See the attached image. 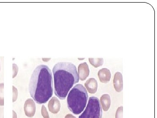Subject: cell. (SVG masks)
Listing matches in <instances>:
<instances>
[{
	"mask_svg": "<svg viewBox=\"0 0 157 118\" xmlns=\"http://www.w3.org/2000/svg\"><path fill=\"white\" fill-rule=\"evenodd\" d=\"M116 118H123V106L118 108L116 113Z\"/></svg>",
	"mask_w": 157,
	"mask_h": 118,
	"instance_id": "14",
	"label": "cell"
},
{
	"mask_svg": "<svg viewBox=\"0 0 157 118\" xmlns=\"http://www.w3.org/2000/svg\"><path fill=\"white\" fill-rule=\"evenodd\" d=\"M13 101H15L17 99V95H18V92H17V90L14 86L13 87Z\"/></svg>",
	"mask_w": 157,
	"mask_h": 118,
	"instance_id": "17",
	"label": "cell"
},
{
	"mask_svg": "<svg viewBox=\"0 0 157 118\" xmlns=\"http://www.w3.org/2000/svg\"><path fill=\"white\" fill-rule=\"evenodd\" d=\"M54 93L61 100H64L73 85L79 81L76 66L70 62H60L53 69Z\"/></svg>",
	"mask_w": 157,
	"mask_h": 118,
	"instance_id": "2",
	"label": "cell"
},
{
	"mask_svg": "<svg viewBox=\"0 0 157 118\" xmlns=\"http://www.w3.org/2000/svg\"><path fill=\"white\" fill-rule=\"evenodd\" d=\"M13 118H17V114H16V113H15V112H14L13 111Z\"/></svg>",
	"mask_w": 157,
	"mask_h": 118,
	"instance_id": "19",
	"label": "cell"
},
{
	"mask_svg": "<svg viewBox=\"0 0 157 118\" xmlns=\"http://www.w3.org/2000/svg\"><path fill=\"white\" fill-rule=\"evenodd\" d=\"M89 61L90 64L93 67L97 68L98 67H101L104 64V59L101 58H89Z\"/></svg>",
	"mask_w": 157,
	"mask_h": 118,
	"instance_id": "12",
	"label": "cell"
},
{
	"mask_svg": "<svg viewBox=\"0 0 157 118\" xmlns=\"http://www.w3.org/2000/svg\"><path fill=\"white\" fill-rule=\"evenodd\" d=\"M29 91L32 98L39 104H44L53 95L52 73L46 65L37 66L31 76Z\"/></svg>",
	"mask_w": 157,
	"mask_h": 118,
	"instance_id": "1",
	"label": "cell"
},
{
	"mask_svg": "<svg viewBox=\"0 0 157 118\" xmlns=\"http://www.w3.org/2000/svg\"><path fill=\"white\" fill-rule=\"evenodd\" d=\"M0 70H1V65H0Z\"/></svg>",
	"mask_w": 157,
	"mask_h": 118,
	"instance_id": "20",
	"label": "cell"
},
{
	"mask_svg": "<svg viewBox=\"0 0 157 118\" xmlns=\"http://www.w3.org/2000/svg\"><path fill=\"white\" fill-rule=\"evenodd\" d=\"M85 86L89 92L90 94H94L98 90V82L95 79H89L85 83Z\"/></svg>",
	"mask_w": 157,
	"mask_h": 118,
	"instance_id": "10",
	"label": "cell"
},
{
	"mask_svg": "<svg viewBox=\"0 0 157 118\" xmlns=\"http://www.w3.org/2000/svg\"><path fill=\"white\" fill-rule=\"evenodd\" d=\"M90 70L87 63L80 64L78 67V75L82 81L85 80L89 75Z\"/></svg>",
	"mask_w": 157,
	"mask_h": 118,
	"instance_id": "7",
	"label": "cell"
},
{
	"mask_svg": "<svg viewBox=\"0 0 157 118\" xmlns=\"http://www.w3.org/2000/svg\"><path fill=\"white\" fill-rule=\"evenodd\" d=\"M18 67L17 66V65L15 64H13V77L14 78L15 77V76L17 75V72H18Z\"/></svg>",
	"mask_w": 157,
	"mask_h": 118,
	"instance_id": "16",
	"label": "cell"
},
{
	"mask_svg": "<svg viewBox=\"0 0 157 118\" xmlns=\"http://www.w3.org/2000/svg\"><path fill=\"white\" fill-rule=\"evenodd\" d=\"M101 105L104 111L107 112L109 109L111 104V99L108 94H104L101 96Z\"/></svg>",
	"mask_w": 157,
	"mask_h": 118,
	"instance_id": "11",
	"label": "cell"
},
{
	"mask_svg": "<svg viewBox=\"0 0 157 118\" xmlns=\"http://www.w3.org/2000/svg\"><path fill=\"white\" fill-rule=\"evenodd\" d=\"M102 107L100 100L95 97H90L87 106L78 118H102Z\"/></svg>",
	"mask_w": 157,
	"mask_h": 118,
	"instance_id": "4",
	"label": "cell"
},
{
	"mask_svg": "<svg viewBox=\"0 0 157 118\" xmlns=\"http://www.w3.org/2000/svg\"><path fill=\"white\" fill-rule=\"evenodd\" d=\"M24 109L25 115L28 117H33L35 116L36 111V105L35 101L31 98L28 99L25 103Z\"/></svg>",
	"mask_w": 157,
	"mask_h": 118,
	"instance_id": "5",
	"label": "cell"
},
{
	"mask_svg": "<svg viewBox=\"0 0 157 118\" xmlns=\"http://www.w3.org/2000/svg\"><path fill=\"white\" fill-rule=\"evenodd\" d=\"M41 113H42L43 118H50L47 109H46V107H45L44 105H42V108H41Z\"/></svg>",
	"mask_w": 157,
	"mask_h": 118,
	"instance_id": "13",
	"label": "cell"
},
{
	"mask_svg": "<svg viewBox=\"0 0 157 118\" xmlns=\"http://www.w3.org/2000/svg\"><path fill=\"white\" fill-rule=\"evenodd\" d=\"M48 108L51 112L55 114L60 111L61 103L56 97H53L51 98L48 102Z\"/></svg>",
	"mask_w": 157,
	"mask_h": 118,
	"instance_id": "6",
	"label": "cell"
},
{
	"mask_svg": "<svg viewBox=\"0 0 157 118\" xmlns=\"http://www.w3.org/2000/svg\"><path fill=\"white\" fill-rule=\"evenodd\" d=\"M3 84H0V105H3Z\"/></svg>",
	"mask_w": 157,
	"mask_h": 118,
	"instance_id": "15",
	"label": "cell"
},
{
	"mask_svg": "<svg viewBox=\"0 0 157 118\" xmlns=\"http://www.w3.org/2000/svg\"><path fill=\"white\" fill-rule=\"evenodd\" d=\"M88 99V95L85 88L82 85H76L68 94V108L74 114H80L86 106Z\"/></svg>",
	"mask_w": 157,
	"mask_h": 118,
	"instance_id": "3",
	"label": "cell"
},
{
	"mask_svg": "<svg viewBox=\"0 0 157 118\" xmlns=\"http://www.w3.org/2000/svg\"><path fill=\"white\" fill-rule=\"evenodd\" d=\"M65 118H76V117L74 116L71 114H68L65 116Z\"/></svg>",
	"mask_w": 157,
	"mask_h": 118,
	"instance_id": "18",
	"label": "cell"
},
{
	"mask_svg": "<svg viewBox=\"0 0 157 118\" xmlns=\"http://www.w3.org/2000/svg\"><path fill=\"white\" fill-rule=\"evenodd\" d=\"M98 76L101 82L107 83L110 81L111 75L109 69L103 68L99 70L98 73Z\"/></svg>",
	"mask_w": 157,
	"mask_h": 118,
	"instance_id": "9",
	"label": "cell"
},
{
	"mask_svg": "<svg viewBox=\"0 0 157 118\" xmlns=\"http://www.w3.org/2000/svg\"><path fill=\"white\" fill-rule=\"evenodd\" d=\"M113 86L116 92H120L123 89L122 74L120 72H117L113 78Z\"/></svg>",
	"mask_w": 157,
	"mask_h": 118,
	"instance_id": "8",
	"label": "cell"
}]
</instances>
